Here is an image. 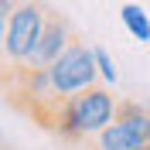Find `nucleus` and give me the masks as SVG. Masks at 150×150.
Segmentation results:
<instances>
[{
  "label": "nucleus",
  "mask_w": 150,
  "mask_h": 150,
  "mask_svg": "<svg viewBox=\"0 0 150 150\" xmlns=\"http://www.w3.org/2000/svg\"><path fill=\"white\" fill-rule=\"evenodd\" d=\"M48 14L51 10L45 4H34V0H21L14 14H10V24H7V41H4V55L14 68L17 65H28L31 62V51L38 48L41 41V31L48 24Z\"/></svg>",
  "instance_id": "nucleus-2"
},
{
  "label": "nucleus",
  "mask_w": 150,
  "mask_h": 150,
  "mask_svg": "<svg viewBox=\"0 0 150 150\" xmlns=\"http://www.w3.org/2000/svg\"><path fill=\"white\" fill-rule=\"evenodd\" d=\"M143 109H147V112H150V99H143Z\"/></svg>",
  "instance_id": "nucleus-9"
},
{
  "label": "nucleus",
  "mask_w": 150,
  "mask_h": 150,
  "mask_svg": "<svg viewBox=\"0 0 150 150\" xmlns=\"http://www.w3.org/2000/svg\"><path fill=\"white\" fill-rule=\"evenodd\" d=\"M48 79H51V85H55V92L62 96V99L92 89L96 79H99L96 48H89L85 41H72V45L65 48V55L58 58L55 65H48Z\"/></svg>",
  "instance_id": "nucleus-3"
},
{
  "label": "nucleus",
  "mask_w": 150,
  "mask_h": 150,
  "mask_svg": "<svg viewBox=\"0 0 150 150\" xmlns=\"http://www.w3.org/2000/svg\"><path fill=\"white\" fill-rule=\"evenodd\" d=\"M72 41H75V38H72V31H68L65 17L48 14V24H45V31H41V41H38V48L31 51L28 68H48V65H55L58 58L65 55V48L72 45Z\"/></svg>",
  "instance_id": "nucleus-5"
},
{
  "label": "nucleus",
  "mask_w": 150,
  "mask_h": 150,
  "mask_svg": "<svg viewBox=\"0 0 150 150\" xmlns=\"http://www.w3.org/2000/svg\"><path fill=\"white\" fill-rule=\"evenodd\" d=\"M96 68H99V79H103V85H116L120 72H116V62L109 58V51H106V48H96Z\"/></svg>",
  "instance_id": "nucleus-7"
},
{
  "label": "nucleus",
  "mask_w": 150,
  "mask_h": 150,
  "mask_svg": "<svg viewBox=\"0 0 150 150\" xmlns=\"http://www.w3.org/2000/svg\"><path fill=\"white\" fill-rule=\"evenodd\" d=\"M143 150H150V143H147V147H143Z\"/></svg>",
  "instance_id": "nucleus-10"
},
{
  "label": "nucleus",
  "mask_w": 150,
  "mask_h": 150,
  "mask_svg": "<svg viewBox=\"0 0 150 150\" xmlns=\"http://www.w3.org/2000/svg\"><path fill=\"white\" fill-rule=\"evenodd\" d=\"M120 21H123V28L130 31V38H137L140 45H150V14L137 0H126L120 7Z\"/></svg>",
  "instance_id": "nucleus-6"
},
{
  "label": "nucleus",
  "mask_w": 150,
  "mask_h": 150,
  "mask_svg": "<svg viewBox=\"0 0 150 150\" xmlns=\"http://www.w3.org/2000/svg\"><path fill=\"white\" fill-rule=\"evenodd\" d=\"M150 143V112L143 103L123 99L116 109V120L96 137L99 150H143Z\"/></svg>",
  "instance_id": "nucleus-4"
},
{
  "label": "nucleus",
  "mask_w": 150,
  "mask_h": 150,
  "mask_svg": "<svg viewBox=\"0 0 150 150\" xmlns=\"http://www.w3.org/2000/svg\"><path fill=\"white\" fill-rule=\"evenodd\" d=\"M116 109L120 103L109 96V89L103 85H92L85 92L68 96L62 109H58V123L55 130L65 137V140H82V137H99V133L116 120Z\"/></svg>",
  "instance_id": "nucleus-1"
},
{
  "label": "nucleus",
  "mask_w": 150,
  "mask_h": 150,
  "mask_svg": "<svg viewBox=\"0 0 150 150\" xmlns=\"http://www.w3.org/2000/svg\"><path fill=\"white\" fill-rule=\"evenodd\" d=\"M17 7V0H0V55H4V41H7V24H10V14Z\"/></svg>",
  "instance_id": "nucleus-8"
}]
</instances>
